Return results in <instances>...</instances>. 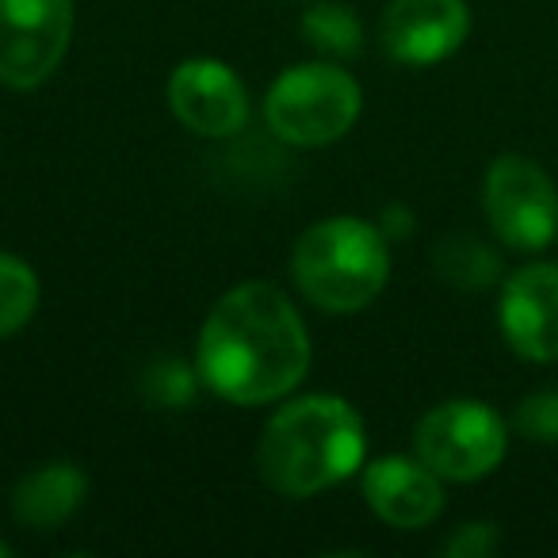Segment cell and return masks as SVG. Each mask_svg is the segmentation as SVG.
<instances>
[{"mask_svg":"<svg viewBox=\"0 0 558 558\" xmlns=\"http://www.w3.org/2000/svg\"><path fill=\"white\" fill-rule=\"evenodd\" d=\"M512 425L532 444H558V387H543L520 398Z\"/></svg>","mask_w":558,"mask_h":558,"instance_id":"cell-16","label":"cell"},{"mask_svg":"<svg viewBox=\"0 0 558 558\" xmlns=\"http://www.w3.org/2000/svg\"><path fill=\"white\" fill-rule=\"evenodd\" d=\"M436 276L459 291H486L501 279V253L474 233H451L436 245Z\"/></svg>","mask_w":558,"mask_h":558,"instance_id":"cell-13","label":"cell"},{"mask_svg":"<svg viewBox=\"0 0 558 558\" xmlns=\"http://www.w3.org/2000/svg\"><path fill=\"white\" fill-rule=\"evenodd\" d=\"M35 306H39V276L24 260L0 253V337L24 329Z\"/></svg>","mask_w":558,"mask_h":558,"instance_id":"cell-14","label":"cell"},{"mask_svg":"<svg viewBox=\"0 0 558 558\" xmlns=\"http://www.w3.org/2000/svg\"><path fill=\"white\" fill-rule=\"evenodd\" d=\"M303 35L314 50L333 58H349L360 50V20L344 4H314L303 16Z\"/></svg>","mask_w":558,"mask_h":558,"instance_id":"cell-15","label":"cell"},{"mask_svg":"<svg viewBox=\"0 0 558 558\" xmlns=\"http://www.w3.org/2000/svg\"><path fill=\"white\" fill-rule=\"evenodd\" d=\"M364 497L390 527H425L444 512L440 474L417 456H383L364 471Z\"/></svg>","mask_w":558,"mask_h":558,"instance_id":"cell-11","label":"cell"},{"mask_svg":"<svg viewBox=\"0 0 558 558\" xmlns=\"http://www.w3.org/2000/svg\"><path fill=\"white\" fill-rule=\"evenodd\" d=\"M169 108L187 131L203 138H230L248 119V93L226 62L192 58L172 70Z\"/></svg>","mask_w":558,"mask_h":558,"instance_id":"cell-9","label":"cell"},{"mask_svg":"<svg viewBox=\"0 0 558 558\" xmlns=\"http://www.w3.org/2000/svg\"><path fill=\"white\" fill-rule=\"evenodd\" d=\"M501 543V532L489 520H474V524L456 527L448 543H444V555L448 558H489Z\"/></svg>","mask_w":558,"mask_h":558,"instance_id":"cell-18","label":"cell"},{"mask_svg":"<svg viewBox=\"0 0 558 558\" xmlns=\"http://www.w3.org/2000/svg\"><path fill=\"white\" fill-rule=\"evenodd\" d=\"M149 387V398H157V405H187L195 395V383H192V372H187L184 364H177V360H165V364H157L154 372H149L146 379Z\"/></svg>","mask_w":558,"mask_h":558,"instance_id":"cell-17","label":"cell"},{"mask_svg":"<svg viewBox=\"0 0 558 558\" xmlns=\"http://www.w3.org/2000/svg\"><path fill=\"white\" fill-rule=\"evenodd\" d=\"M295 288L326 314H356L379 299L390 279L387 233L364 218L314 222L291 253Z\"/></svg>","mask_w":558,"mask_h":558,"instance_id":"cell-3","label":"cell"},{"mask_svg":"<svg viewBox=\"0 0 558 558\" xmlns=\"http://www.w3.org/2000/svg\"><path fill=\"white\" fill-rule=\"evenodd\" d=\"M364 96L352 73L329 62L291 65L264 96V119L288 146H329L360 119Z\"/></svg>","mask_w":558,"mask_h":558,"instance_id":"cell-4","label":"cell"},{"mask_svg":"<svg viewBox=\"0 0 558 558\" xmlns=\"http://www.w3.org/2000/svg\"><path fill=\"white\" fill-rule=\"evenodd\" d=\"M387 238H405L413 230V215L405 207H387L383 210V226H379Z\"/></svg>","mask_w":558,"mask_h":558,"instance_id":"cell-19","label":"cell"},{"mask_svg":"<svg viewBox=\"0 0 558 558\" xmlns=\"http://www.w3.org/2000/svg\"><path fill=\"white\" fill-rule=\"evenodd\" d=\"M497 322L527 364H558V264L532 260L501 283Z\"/></svg>","mask_w":558,"mask_h":558,"instance_id":"cell-8","label":"cell"},{"mask_svg":"<svg viewBox=\"0 0 558 558\" xmlns=\"http://www.w3.org/2000/svg\"><path fill=\"white\" fill-rule=\"evenodd\" d=\"M413 451L448 482H478L501 466L509 451V425L478 398L440 402L413 428Z\"/></svg>","mask_w":558,"mask_h":558,"instance_id":"cell-5","label":"cell"},{"mask_svg":"<svg viewBox=\"0 0 558 558\" xmlns=\"http://www.w3.org/2000/svg\"><path fill=\"white\" fill-rule=\"evenodd\" d=\"M489 230L512 253H539L558 238V187L539 161L501 154L482 180Z\"/></svg>","mask_w":558,"mask_h":558,"instance_id":"cell-6","label":"cell"},{"mask_svg":"<svg viewBox=\"0 0 558 558\" xmlns=\"http://www.w3.org/2000/svg\"><path fill=\"white\" fill-rule=\"evenodd\" d=\"M199 375L233 405H264L291 395L311 367V337L295 303L253 279L226 291L199 329Z\"/></svg>","mask_w":558,"mask_h":558,"instance_id":"cell-1","label":"cell"},{"mask_svg":"<svg viewBox=\"0 0 558 558\" xmlns=\"http://www.w3.org/2000/svg\"><path fill=\"white\" fill-rule=\"evenodd\" d=\"M73 35V0H0V81L39 88L62 65Z\"/></svg>","mask_w":558,"mask_h":558,"instance_id":"cell-7","label":"cell"},{"mask_svg":"<svg viewBox=\"0 0 558 558\" xmlns=\"http://www.w3.org/2000/svg\"><path fill=\"white\" fill-rule=\"evenodd\" d=\"M0 555H9V547H4V543H0Z\"/></svg>","mask_w":558,"mask_h":558,"instance_id":"cell-20","label":"cell"},{"mask_svg":"<svg viewBox=\"0 0 558 558\" xmlns=\"http://www.w3.org/2000/svg\"><path fill=\"white\" fill-rule=\"evenodd\" d=\"M364 421L337 395H303L279 405L264 425L256 466L283 497H314L364 463Z\"/></svg>","mask_w":558,"mask_h":558,"instance_id":"cell-2","label":"cell"},{"mask_svg":"<svg viewBox=\"0 0 558 558\" xmlns=\"http://www.w3.org/2000/svg\"><path fill=\"white\" fill-rule=\"evenodd\" d=\"M383 47L402 65H436L471 35L466 0H390L383 12Z\"/></svg>","mask_w":558,"mask_h":558,"instance_id":"cell-10","label":"cell"},{"mask_svg":"<svg viewBox=\"0 0 558 558\" xmlns=\"http://www.w3.org/2000/svg\"><path fill=\"white\" fill-rule=\"evenodd\" d=\"M88 478L81 474V466L73 463H43L39 471H32L27 478H20V486L12 489V517L27 527H58L77 512V505L85 501Z\"/></svg>","mask_w":558,"mask_h":558,"instance_id":"cell-12","label":"cell"}]
</instances>
